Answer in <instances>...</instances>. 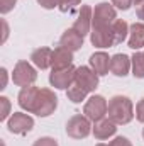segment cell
I'll return each mask as SVG.
<instances>
[{
  "label": "cell",
  "instance_id": "cell-19",
  "mask_svg": "<svg viewBox=\"0 0 144 146\" xmlns=\"http://www.w3.org/2000/svg\"><path fill=\"white\" fill-rule=\"evenodd\" d=\"M112 34H114L115 46L120 44V42H124L127 39V34H129V24L124 19H115L112 22Z\"/></svg>",
  "mask_w": 144,
  "mask_h": 146
},
{
  "label": "cell",
  "instance_id": "cell-5",
  "mask_svg": "<svg viewBox=\"0 0 144 146\" xmlns=\"http://www.w3.org/2000/svg\"><path fill=\"white\" fill-rule=\"evenodd\" d=\"M107 109H108V104L102 95H92V97L85 102L83 115H87L92 122H97V121L105 119Z\"/></svg>",
  "mask_w": 144,
  "mask_h": 146
},
{
  "label": "cell",
  "instance_id": "cell-31",
  "mask_svg": "<svg viewBox=\"0 0 144 146\" xmlns=\"http://www.w3.org/2000/svg\"><path fill=\"white\" fill-rule=\"evenodd\" d=\"M0 75H2V83H0V90H3V88L7 87V70H5V68H2V70H0Z\"/></svg>",
  "mask_w": 144,
  "mask_h": 146
},
{
  "label": "cell",
  "instance_id": "cell-4",
  "mask_svg": "<svg viewBox=\"0 0 144 146\" xmlns=\"http://www.w3.org/2000/svg\"><path fill=\"white\" fill-rule=\"evenodd\" d=\"M36 78L37 72L29 61H26V60L17 61V65L14 66V73H12V82L17 87H29L36 82Z\"/></svg>",
  "mask_w": 144,
  "mask_h": 146
},
{
  "label": "cell",
  "instance_id": "cell-28",
  "mask_svg": "<svg viewBox=\"0 0 144 146\" xmlns=\"http://www.w3.org/2000/svg\"><path fill=\"white\" fill-rule=\"evenodd\" d=\"M108 146H132L131 145V141L127 139V138H124V136H117L115 139H112Z\"/></svg>",
  "mask_w": 144,
  "mask_h": 146
},
{
  "label": "cell",
  "instance_id": "cell-11",
  "mask_svg": "<svg viewBox=\"0 0 144 146\" xmlns=\"http://www.w3.org/2000/svg\"><path fill=\"white\" fill-rule=\"evenodd\" d=\"M90 41L95 48H110L115 46L114 34H112V24L107 27H95L90 33Z\"/></svg>",
  "mask_w": 144,
  "mask_h": 146
},
{
  "label": "cell",
  "instance_id": "cell-22",
  "mask_svg": "<svg viewBox=\"0 0 144 146\" xmlns=\"http://www.w3.org/2000/svg\"><path fill=\"white\" fill-rule=\"evenodd\" d=\"M80 3H81V0H58V9L63 14H68L73 9H76Z\"/></svg>",
  "mask_w": 144,
  "mask_h": 146
},
{
  "label": "cell",
  "instance_id": "cell-24",
  "mask_svg": "<svg viewBox=\"0 0 144 146\" xmlns=\"http://www.w3.org/2000/svg\"><path fill=\"white\" fill-rule=\"evenodd\" d=\"M15 3H17V0H0V12L5 15V14H9L14 7H15Z\"/></svg>",
  "mask_w": 144,
  "mask_h": 146
},
{
  "label": "cell",
  "instance_id": "cell-26",
  "mask_svg": "<svg viewBox=\"0 0 144 146\" xmlns=\"http://www.w3.org/2000/svg\"><path fill=\"white\" fill-rule=\"evenodd\" d=\"M112 5H115L119 10H129L134 5V0H112Z\"/></svg>",
  "mask_w": 144,
  "mask_h": 146
},
{
  "label": "cell",
  "instance_id": "cell-6",
  "mask_svg": "<svg viewBox=\"0 0 144 146\" xmlns=\"http://www.w3.org/2000/svg\"><path fill=\"white\" fill-rule=\"evenodd\" d=\"M34 127V119L24 112H14L9 119H7V129L12 134H19L24 136L27 133H31Z\"/></svg>",
  "mask_w": 144,
  "mask_h": 146
},
{
  "label": "cell",
  "instance_id": "cell-15",
  "mask_svg": "<svg viewBox=\"0 0 144 146\" xmlns=\"http://www.w3.org/2000/svg\"><path fill=\"white\" fill-rule=\"evenodd\" d=\"M90 68L97 73L98 76L107 75L110 70V56L104 51H97L90 56Z\"/></svg>",
  "mask_w": 144,
  "mask_h": 146
},
{
  "label": "cell",
  "instance_id": "cell-18",
  "mask_svg": "<svg viewBox=\"0 0 144 146\" xmlns=\"http://www.w3.org/2000/svg\"><path fill=\"white\" fill-rule=\"evenodd\" d=\"M129 48L137 51L144 48V24L143 22H134L131 27H129Z\"/></svg>",
  "mask_w": 144,
  "mask_h": 146
},
{
  "label": "cell",
  "instance_id": "cell-30",
  "mask_svg": "<svg viewBox=\"0 0 144 146\" xmlns=\"http://www.w3.org/2000/svg\"><path fill=\"white\" fill-rule=\"evenodd\" d=\"M37 3H39L41 7L48 9V10H51V9H54V7H58V0H37Z\"/></svg>",
  "mask_w": 144,
  "mask_h": 146
},
{
  "label": "cell",
  "instance_id": "cell-29",
  "mask_svg": "<svg viewBox=\"0 0 144 146\" xmlns=\"http://www.w3.org/2000/svg\"><path fill=\"white\" fill-rule=\"evenodd\" d=\"M134 7L137 19H144V0H134Z\"/></svg>",
  "mask_w": 144,
  "mask_h": 146
},
{
  "label": "cell",
  "instance_id": "cell-32",
  "mask_svg": "<svg viewBox=\"0 0 144 146\" xmlns=\"http://www.w3.org/2000/svg\"><path fill=\"white\" fill-rule=\"evenodd\" d=\"M2 27H3V37H2V42H5V41H7V37H9V24H7V21H5V19L2 21Z\"/></svg>",
  "mask_w": 144,
  "mask_h": 146
},
{
  "label": "cell",
  "instance_id": "cell-25",
  "mask_svg": "<svg viewBox=\"0 0 144 146\" xmlns=\"http://www.w3.org/2000/svg\"><path fill=\"white\" fill-rule=\"evenodd\" d=\"M32 146H58V141L54 138H49V136H44V138H39L37 141H34Z\"/></svg>",
  "mask_w": 144,
  "mask_h": 146
},
{
  "label": "cell",
  "instance_id": "cell-7",
  "mask_svg": "<svg viewBox=\"0 0 144 146\" xmlns=\"http://www.w3.org/2000/svg\"><path fill=\"white\" fill-rule=\"evenodd\" d=\"M115 19H117V12H115L114 5H110L107 2H102L98 5H95V9H93L92 29H95V27H107Z\"/></svg>",
  "mask_w": 144,
  "mask_h": 146
},
{
  "label": "cell",
  "instance_id": "cell-33",
  "mask_svg": "<svg viewBox=\"0 0 144 146\" xmlns=\"http://www.w3.org/2000/svg\"><path fill=\"white\" fill-rule=\"evenodd\" d=\"M97 146H108V145H104V143H98Z\"/></svg>",
  "mask_w": 144,
  "mask_h": 146
},
{
  "label": "cell",
  "instance_id": "cell-27",
  "mask_svg": "<svg viewBox=\"0 0 144 146\" xmlns=\"http://www.w3.org/2000/svg\"><path fill=\"white\" fill-rule=\"evenodd\" d=\"M136 119L144 124V99H141L136 106Z\"/></svg>",
  "mask_w": 144,
  "mask_h": 146
},
{
  "label": "cell",
  "instance_id": "cell-3",
  "mask_svg": "<svg viewBox=\"0 0 144 146\" xmlns=\"http://www.w3.org/2000/svg\"><path fill=\"white\" fill-rule=\"evenodd\" d=\"M92 121L87 115L75 114L71 119L66 122V134L73 139H85L92 133Z\"/></svg>",
  "mask_w": 144,
  "mask_h": 146
},
{
  "label": "cell",
  "instance_id": "cell-16",
  "mask_svg": "<svg viewBox=\"0 0 144 146\" xmlns=\"http://www.w3.org/2000/svg\"><path fill=\"white\" fill-rule=\"evenodd\" d=\"M59 46H63V48H66V49H70V51H78L81 46H83V36L80 34V33H76L75 29H66L61 37H59Z\"/></svg>",
  "mask_w": 144,
  "mask_h": 146
},
{
  "label": "cell",
  "instance_id": "cell-2",
  "mask_svg": "<svg viewBox=\"0 0 144 146\" xmlns=\"http://www.w3.org/2000/svg\"><path fill=\"white\" fill-rule=\"evenodd\" d=\"M107 115L112 122H115L117 126H124L129 124L134 117V106L131 102L129 97L124 95H115L108 100V109Z\"/></svg>",
  "mask_w": 144,
  "mask_h": 146
},
{
  "label": "cell",
  "instance_id": "cell-12",
  "mask_svg": "<svg viewBox=\"0 0 144 146\" xmlns=\"http://www.w3.org/2000/svg\"><path fill=\"white\" fill-rule=\"evenodd\" d=\"M132 68V63H131V58L124 53H117L110 58V72L114 73L115 76H126L129 75Z\"/></svg>",
  "mask_w": 144,
  "mask_h": 146
},
{
  "label": "cell",
  "instance_id": "cell-20",
  "mask_svg": "<svg viewBox=\"0 0 144 146\" xmlns=\"http://www.w3.org/2000/svg\"><path fill=\"white\" fill-rule=\"evenodd\" d=\"M132 63V75L136 78H144V53L137 51L134 53V56L131 58Z\"/></svg>",
  "mask_w": 144,
  "mask_h": 146
},
{
  "label": "cell",
  "instance_id": "cell-10",
  "mask_svg": "<svg viewBox=\"0 0 144 146\" xmlns=\"http://www.w3.org/2000/svg\"><path fill=\"white\" fill-rule=\"evenodd\" d=\"M92 17H93V9L90 5H81L75 22H73V29L76 33H80L83 37L90 34L92 33Z\"/></svg>",
  "mask_w": 144,
  "mask_h": 146
},
{
  "label": "cell",
  "instance_id": "cell-21",
  "mask_svg": "<svg viewBox=\"0 0 144 146\" xmlns=\"http://www.w3.org/2000/svg\"><path fill=\"white\" fill-rule=\"evenodd\" d=\"M88 95V92L87 90H83L80 85H76V83H73L71 87L66 90V97H68V100H71L73 104H80L81 100H85V97Z\"/></svg>",
  "mask_w": 144,
  "mask_h": 146
},
{
  "label": "cell",
  "instance_id": "cell-8",
  "mask_svg": "<svg viewBox=\"0 0 144 146\" xmlns=\"http://www.w3.org/2000/svg\"><path fill=\"white\" fill-rule=\"evenodd\" d=\"M75 73H76V68L73 65L65 66V68H58V70H51L49 83L58 90H68L75 82Z\"/></svg>",
  "mask_w": 144,
  "mask_h": 146
},
{
  "label": "cell",
  "instance_id": "cell-9",
  "mask_svg": "<svg viewBox=\"0 0 144 146\" xmlns=\"http://www.w3.org/2000/svg\"><path fill=\"white\" fill-rule=\"evenodd\" d=\"M73 83L80 85L83 90H87L90 94V92H95V88L98 87V75L88 66H78Z\"/></svg>",
  "mask_w": 144,
  "mask_h": 146
},
{
  "label": "cell",
  "instance_id": "cell-13",
  "mask_svg": "<svg viewBox=\"0 0 144 146\" xmlns=\"http://www.w3.org/2000/svg\"><path fill=\"white\" fill-rule=\"evenodd\" d=\"M31 61L39 70H48L53 65V49L49 48H37L31 53Z\"/></svg>",
  "mask_w": 144,
  "mask_h": 146
},
{
  "label": "cell",
  "instance_id": "cell-14",
  "mask_svg": "<svg viewBox=\"0 0 144 146\" xmlns=\"http://www.w3.org/2000/svg\"><path fill=\"white\" fill-rule=\"evenodd\" d=\"M117 131V124L112 122L110 119H102V121H97L92 127V133L93 136L98 139V141H104V139H108L115 134Z\"/></svg>",
  "mask_w": 144,
  "mask_h": 146
},
{
  "label": "cell",
  "instance_id": "cell-23",
  "mask_svg": "<svg viewBox=\"0 0 144 146\" xmlns=\"http://www.w3.org/2000/svg\"><path fill=\"white\" fill-rule=\"evenodd\" d=\"M0 104H2V109H0V121H7L9 114H10V100L7 97H0Z\"/></svg>",
  "mask_w": 144,
  "mask_h": 146
},
{
  "label": "cell",
  "instance_id": "cell-17",
  "mask_svg": "<svg viewBox=\"0 0 144 146\" xmlns=\"http://www.w3.org/2000/svg\"><path fill=\"white\" fill-rule=\"evenodd\" d=\"M70 65H73V51L63 48V46H58L56 49H53V65H51V70L65 68V66H70Z\"/></svg>",
  "mask_w": 144,
  "mask_h": 146
},
{
  "label": "cell",
  "instance_id": "cell-1",
  "mask_svg": "<svg viewBox=\"0 0 144 146\" xmlns=\"http://www.w3.org/2000/svg\"><path fill=\"white\" fill-rule=\"evenodd\" d=\"M20 109L27 110L29 114H36L39 117L51 115L58 107V97L49 88H39L34 85L22 87L17 95Z\"/></svg>",
  "mask_w": 144,
  "mask_h": 146
},
{
  "label": "cell",
  "instance_id": "cell-34",
  "mask_svg": "<svg viewBox=\"0 0 144 146\" xmlns=\"http://www.w3.org/2000/svg\"><path fill=\"white\" fill-rule=\"evenodd\" d=\"M143 138H144V129H143Z\"/></svg>",
  "mask_w": 144,
  "mask_h": 146
}]
</instances>
